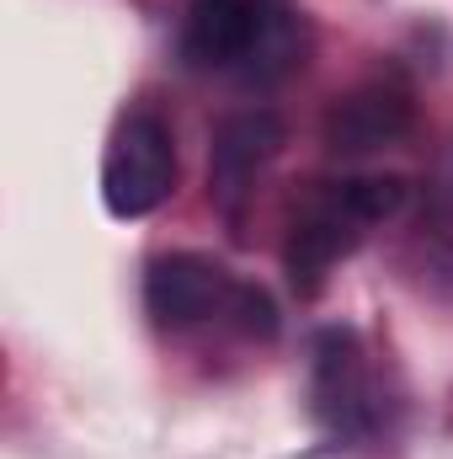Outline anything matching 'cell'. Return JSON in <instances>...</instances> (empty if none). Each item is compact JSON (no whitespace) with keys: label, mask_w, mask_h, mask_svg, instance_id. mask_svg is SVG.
Masks as SVG:
<instances>
[{"label":"cell","mask_w":453,"mask_h":459,"mask_svg":"<svg viewBox=\"0 0 453 459\" xmlns=\"http://www.w3.org/2000/svg\"><path fill=\"white\" fill-rule=\"evenodd\" d=\"M144 305H150L155 326H166V332H187V326H209V321H225L240 337L278 332V310H272L267 289L229 278L219 262L192 256V251H171V256L150 262Z\"/></svg>","instance_id":"cell-1"},{"label":"cell","mask_w":453,"mask_h":459,"mask_svg":"<svg viewBox=\"0 0 453 459\" xmlns=\"http://www.w3.org/2000/svg\"><path fill=\"white\" fill-rule=\"evenodd\" d=\"M400 204H406V182L400 177H352V182H337V187L315 193L304 204V214L294 220V230H288V246H283V267H288L294 289L299 294H321L326 273L341 256L357 251L368 225L389 220Z\"/></svg>","instance_id":"cell-2"},{"label":"cell","mask_w":453,"mask_h":459,"mask_svg":"<svg viewBox=\"0 0 453 459\" xmlns=\"http://www.w3.org/2000/svg\"><path fill=\"white\" fill-rule=\"evenodd\" d=\"M176 187V144L155 113H123L102 160V204L117 220L155 214Z\"/></svg>","instance_id":"cell-3"},{"label":"cell","mask_w":453,"mask_h":459,"mask_svg":"<svg viewBox=\"0 0 453 459\" xmlns=\"http://www.w3.org/2000/svg\"><path fill=\"white\" fill-rule=\"evenodd\" d=\"M315 417L337 433L357 438L373 422V401H368V374H363V352L352 342V332H326L315 342Z\"/></svg>","instance_id":"cell-4"},{"label":"cell","mask_w":453,"mask_h":459,"mask_svg":"<svg viewBox=\"0 0 453 459\" xmlns=\"http://www.w3.org/2000/svg\"><path fill=\"white\" fill-rule=\"evenodd\" d=\"M261 27V0H192L182 54L198 70H240Z\"/></svg>","instance_id":"cell-5"},{"label":"cell","mask_w":453,"mask_h":459,"mask_svg":"<svg viewBox=\"0 0 453 459\" xmlns=\"http://www.w3.org/2000/svg\"><path fill=\"white\" fill-rule=\"evenodd\" d=\"M411 128V97L395 86H363L352 97H341L326 117V144L337 155H363V150H384L389 139H400Z\"/></svg>","instance_id":"cell-6"},{"label":"cell","mask_w":453,"mask_h":459,"mask_svg":"<svg viewBox=\"0 0 453 459\" xmlns=\"http://www.w3.org/2000/svg\"><path fill=\"white\" fill-rule=\"evenodd\" d=\"M278 144H283V123L272 113H235L219 123V134H214V187H219L225 204H235L251 187V177L278 155Z\"/></svg>","instance_id":"cell-7"}]
</instances>
